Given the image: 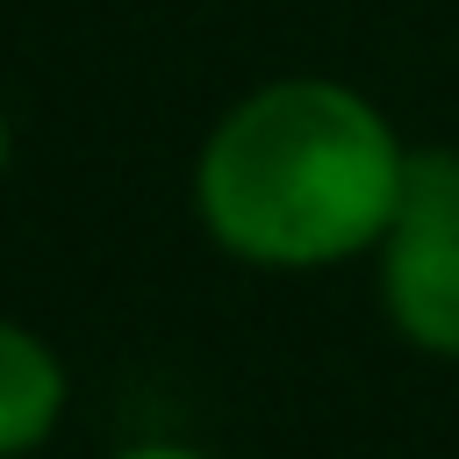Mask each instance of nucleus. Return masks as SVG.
Returning a JSON list of instances; mask_svg holds the SVG:
<instances>
[{"mask_svg": "<svg viewBox=\"0 0 459 459\" xmlns=\"http://www.w3.org/2000/svg\"><path fill=\"white\" fill-rule=\"evenodd\" d=\"M65 416V366L57 351L22 330V323H0V459H22L36 452Z\"/></svg>", "mask_w": 459, "mask_h": 459, "instance_id": "obj_3", "label": "nucleus"}, {"mask_svg": "<svg viewBox=\"0 0 459 459\" xmlns=\"http://www.w3.org/2000/svg\"><path fill=\"white\" fill-rule=\"evenodd\" d=\"M115 459H201V452H186V445H129Z\"/></svg>", "mask_w": 459, "mask_h": 459, "instance_id": "obj_5", "label": "nucleus"}, {"mask_svg": "<svg viewBox=\"0 0 459 459\" xmlns=\"http://www.w3.org/2000/svg\"><path fill=\"white\" fill-rule=\"evenodd\" d=\"M394 215H416V222H452V215H459V151H452V143H416V151H402Z\"/></svg>", "mask_w": 459, "mask_h": 459, "instance_id": "obj_4", "label": "nucleus"}, {"mask_svg": "<svg viewBox=\"0 0 459 459\" xmlns=\"http://www.w3.org/2000/svg\"><path fill=\"white\" fill-rule=\"evenodd\" d=\"M7 151H14V136H7V115H0V172H7Z\"/></svg>", "mask_w": 459, "mask_h": 459, "instance_id": "obj_6", "label": "nucleus"}, {"mask_svg": "<svg viewBox=\"0 0 459 459\" xmlns=\"http://www.w3.org/2000/svg\"><path fill=\"white\" fill-rule=\"evenodd\" d=\"M402 194L387 115L337 79H273L244 93L201 143L194 208L208 237L251 265H330L380 251Z\"/></svg>", "mask_w": 459, "mask_h": 459, "instance_id": "obj_1", "label": "nucleus"}, {"mask_svg": "<svg viewBox=\"0 0 459 459\" xmlns=\"http://www.w3.org/2000/svg\"><path fill=\"white\" fill-rule=\"evenodd\" d=\"M380 301H387V323L416 351L459 359V215L452 222H416V215L387 222Z\"/></svg>", "mask_w": 459, "mask_h": 459, "instance_id": "obj_2", "label": "nucleus"}]
</instances>
